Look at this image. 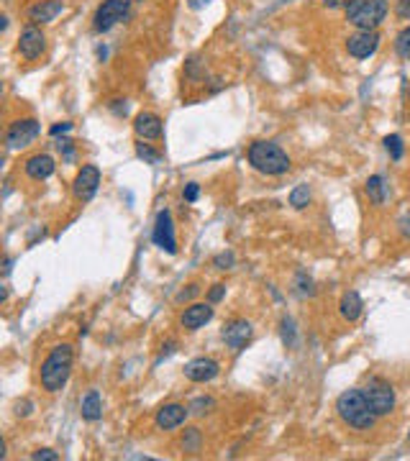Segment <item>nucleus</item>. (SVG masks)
<instances>
[{"mask_svg": "<svg viewBox=\"0 0 410 461\" xmlns=\"http://www.w3.org/2000/svg\"><path fill=\"white\" fill-rule=\"evenodd\" d=\"M385 149H387V154H390L395 161L403 159L405 147H403V139H400L397 134H392V136H387V139H385Z\"/></svg>", "mask_w": 410, "mask_h": 461, "instance_id": "obj_24", "label": "nucleus"}, {"mask_svg": "<svg viewBox=\"0 0 410 461\" xmlns=\"http://www.w3.org/2000/svg\"><path fill=\"white\" fill-rule=\"evenodd\" d=\"M57 147H59V152H64V159H67V161H72V159H74V149H72V141L62 139L59 144H57Z\"/></svg>", "mask_w": 410, "mask_h": 461, "instance_id": "obj_31", "label": "nucleus"}, {"mask_svg": "<svg viewBox=\"0 0 410 461\" xmlns=\"http://www.w3.org/2000/svg\"><path fill=\"white\" fill-rule=\"evenodd\" d=\"M249 164L256 172L269 174V177L290 172V156L275 141H254L249 147Z\"/></svg>", "mask_w": 410, "mask_h": 461, "instance_id": "obj_3", "label": "nucleus"}, {"mask_svg": "<svg viewBox=\"0 0 410 461\" xmlns=\"http://www.w3.org/2000/svg\"><path fill=\"white\" fill-rule=\"evenodd\" d=\"M152 239H154V244L161 249V251H167V254H175V251H177L175 223H172V215H169V210H159Z\"/></svg>", "mask_w": 410, "mask_h": 461, "instance_id": "obj_10", "label": "nucleus"}, {"mask_svg": "<svg viewBox=\"0 0 410 461\" xmlns=\"http://www.w3.org/2000/svg\"><path fill=\"white\" fill-rule=\"evenodd\" d=\"M367 402H370V408L375 410L377 418H382V415H390L395 410V389L382 380H370L367 382V387L362 389Z\"/></svg>", "mask_w": 410, "mask_h": 461, "instance_id": "obj_6", "label": "nucleus"}, {"mask_svg": "<svg viewBox=\"0 0 410 461\" xmlns=\"http://www.w3.org/2000/svg\"><path fill=\"white\" fill-rule=\"evenodd\" d=\"M362 297H359V292H346L341 297V302H338V310H341V318H346L349 323H354L362 315Z\"/></svg>", "mask_w": 410, "mask_h": 461, "instance_id": "obj_20", "label": "nucleus"}, {"mask_svg": "<svg viewBox=\"0 0 410 461\" xmlns=\"http://www.w3.org/2000/svg\"><path fill=\"white\" fill-rule=\"evenodd\" d=\"M69 375H72V346L69 343H62V346H54L52 354L44 359L41 364V387L47 392H59L67 385Z\"/></svg>", "mask_w": 410, "mask_h": 461, "instance_id": "obj_1", "label": "nucleus"}, {"mask_svg": "<svg viewBox=\"0 0 410 461\" xmlns=\"http://www.w3.org/2000/svg\"><path fill=\"white\" fill-rule=\"evenodd\" d=\"M208 3L210 0H188V6L193 8V11H200V8H205Z\"/></svg>", "mask_w": 410, "mask_h": 461, "instance_id": "obj_39", "label": "nucleus"}, {"mask_svg": "<svg viewBox=\"0 0 410 461\" xmlns=\"http://www.w3.org/2000/svg\"><path fill=\"white\" fill-rule=\"evenodd\" d=\"M182 451H190V454L200 451V431H198V428H190V431H185V438H182Z\"/></svg>", "mask_w": 410, "mask_h": 461, "instance_id": "obj_25", "label": "nucleus"}, {"mask_svg": "<svg viewBox=\"0 0 410 461\" xmlns=\"http://www.w3.org/2000/svg\"><path fill=\"white\" fill-rule=\"evenodd\" d=\"M128 13H131V0H103L101 8L95 11L93 28L98 34H106L113 26H118L121 21H126Z\"/></svg>", "mask_w": 410, "mask_h": 461, "instance_id": "obj_5", "label": "nucleus"}, {"mask_svg": "<svg viewBox=\"0 0 410 461\" xmlns=\"http://www.w3.org/2000/svg\"><path fill=\"white\" fill-rule=\"evenodd\" d=\"M367 195H370V200L375 203V205H382L385 203V180L380 174H375V177L367 180Z\"/></svg>", "mask_w": 410, "mask_h": 461, "instance_id": "obj_21", "label": "nucleus"}, {"mask_svg": "<svg viewBox=\"0 0 410 461\" xmlns=\"http://www.w3.org/2000/svg\"><path fill=\"white\" fill-rule=\"evenodd\" d=\"M387 16V0H351L346 6V21L359 31H375Z\"/></svg>", "mask_w": 410, "mask_h": 461, "instance_id": "obj_4", "label": "nucleus"}, {"mask_svg": "<svg viewBox=\"0 0 410 461\" xmlns=\"http://www.w3.org/2000/svg\"><path fill=\"white\" fill-rule=\"evenodd\" d=\"M36 136H39V120L21 118V120H16V123H11V128H8L6 147L11 149V152H18V149L28 147Z\"/></svg>", "mask_w": 410, "mask_h": 461, "instance_id": "obj_7", "label": "nucleus"}, {"mask_svg": "<svg viewBox=\"0 0 410 461\" xmlns=\"http://www.w3.org/2000/svg\"><path fill=\"white\" fill-rule=\"evenodd\" d=\"M351 0H323V6L326 8H341V6H349Z\"/></svg>", "mask_w": 410, "mask_h": 461, "instance_id": "obj_37", "label": "nucleus"}, {"mask_svg": "<svg viewBox=\"0 0 410 461\" xmlns=\"http://www.w3.org/2000/svg\"><path fill=\"white\" fill-rule=\"evenodd\" d=\"M188 415H190V408H185V405H177V402L164 405V408L156 413V428H159V431H175V428H180L182 423H185Z\"/></svg>", "mask_w": 410, "mask_h": 461, "instance_id": "obj_16", "label": "nucleus"}, {"mask_svg": "<svg viewBox=\"0 0 410 461\" xmlns=\"http://www.w3.org/2000/svg\"><path fill=\"white\" fill-rule=\"evenodd\" d=\"M31 459H34V461H57V459H59V454H57V451H52V448H39V451H34V454H31Z\"/></svg>", "mask_w": 410, "mask_h": 461, "instance_id": "obj_29", "label": "nucleus"}, {"mask_svg": "<svg viewBox=\"0 0 410 461\" xmlns=\"http://www.w3.org/2000/svg\"><path fill=\"white\" fill-rule=\"evenodd\" d=\"M283 336H285V343H287V338H290V346H292V336H295V331H292V321H287V318H285L283 321Z\"/></svg>", "mask_w": 410, "mask_h": 461, "instance_id": "obj_34", "label": "nucleus"}, {"mask_svg": "<svg viewBox=\"0 0 410 461\" xmlns=\"http://www.w3.org/2000/svg\"><path fill=\"white\" fill-rule=\"evenodd\" d=\"M397 16L403 21H410V0H397Z\"/></svg>", "mask_w": 410, "mask_h": 461, "instance_id": "obj_32", "label": "nucleus"}, {"mask_svg": "<svg viewBox=\"0 0 410 461\" xmlns=\"http://www.w3.org/2000/svg\"><path fill=\"white\" fill-rule=\"evenodd\" d=\"M213 318V307L208 305V302H195V305H190L185 313H182L180 323L182 328H188V331H198V328H203L205 323Z\"/></svg>", "mask_w": 410, "mask_h": 461, "instance_id": "obj_17", "label": "nucleus"}, {"mask_svg": "<svg viewBox=\"0 0 410 461\" xmlns=\"http://www.w3.org/2000/svg\"><path fill=\"white\" fill-rule=\"evenodd\" d=\"M234 261H236L234 254H231V251H226V254H218V256H215L213 264H215L218 269H231V267H234Z\"/></svg>", "mask_w": 410, "mask_h": 461, "instance_id": "obj_30", "label": "nucleus"}, {"mask_svg": "<svg viewBox=\"0 0 410 461\" xmlns=\"http://www.w3.org/2000/svg\"><path fill=\"white\" fill-rule=\"evenodd\" d=\"M54 169H57V164H54V159L49 154H34L31 159H26V174L36 182L49 180L54 174Z\"/></svg>", "mask_w": 410, "mask_h": 461, "instance_id": "obj_18", "label": "nucleus"}, {"mask_svg": "<svg viewBox=\"0 0 410 461\" xmlns=\"http://www.w3.org/2000/svg\"><path fill=\"white\" fill-rule=\"evenodd\" d=\"M195 292H198V288H195V285H193V288H190L188 292H182V295H180V300H185V297H193V295H195Z\"/></svg>", "mask_w": 410, "mask_h": 461, "instance_id": "obj_40", "label": "nucleus"}, {"mask_svg": "<svg viewBox=\"0 0 410 461\" xmlns=\"http://www.w3.org/2000/svg\"><path fill=\"white\" fill-rule=\"evenodd\" d=\"M136 154H139V159H144L147 164H159L161 161V154L154 152V149L149 147V144H144V141L136 144Z\"/></svg>", "mask_w": 410, "mask_h": 461, "instance_id": "obj_26", "label": "nucleus"}, {"mask_svg": "<svg viewBox=\"0 0 410 461\" xmlns=\"http://www.w3.org/2000/svg\"><path fill=\"white\" fill-rule=\"evenodd\" d=\"M308 203H310V188H308V185H297V188L290 193V205L297 207V210H303Z\"/></svg>", "mask_w": 410, "mask_h": 461, "instance_id": "obj_23", "label": "nucleus"}, {"mask_svg": "<svg viewBox=\"0 0 410 461\" xmlns=\"http://www.w3.org/2000/svg\"><path fill=\"white\" fill-rule=\"evenodd\" d=\"M218 372H221V364L215 359H205V356L193 359L188 367H185V377H188L190 382H210L218 377Z\"/></svg>", "mask_w": 410, "mask_h": 461, "instance_id": "obj_13", "label": "nucleus"}, {"mask_svg": "<svg viewBox=\"0 0 410 461\" xmlns=\"http://www.w3.org/2000/svg\"><path fill=\"white\" fill-rule=\"evenodd\" d=\"M44 49H47V36H44V31H41L36 23H28V26L21 31L18 54L23 57V59L34 62L44 54Z\"/></svg>", "mask_w": 410, "mask_h": 461, "instance_id": "obj_8", "label": "nucleus"}, {"mask_svg": "<svg viewBox=\"0 0 410 461\" xmlns=\"http://www.w3.org/2000/svg\"><path fill=\"white\" fill-rule=\"evenodd\" d=\"M31 408H34V405H31L28 400H23V402H18V405H16V413L26 418V415H31Z\"/></svg>", "mask_w": 410, "mask_h": 461, "instance_id": "obj_36", "label": "nucleus"}, {"mask_svg": "<svg viewBox=\"0 0 410 461\" xmlns=\"http://www.w3.org/2000/svg\"><path fill=\"white\" fill-rule=\"evenodd\" d=\"M336 410H338V418L346 426L357 428V431H370L377 421L375 410L370 408V402H367L362 389H346V392L338 394Z\"/></svg>", "mask_w": 410, "mask_h": 461, "instance_id": "obj_2", "label": "nucleus"}, {"mask_svg": "<svg viewBox=\"0 0 410 461\" xmlns=\"http://www.w3.org/2000/svg\"><path fill=\"white\" fill-rule=\"evenodd\" d=\"M98 185H101V169L95 167V164H85V167L77 172V177H74L72 193L80 203H88V200H93L95 193H98Z\"/></svg>", "mask_w": 410, "mask_h": 461, "instance_id": "obj_9", "label": "nucleus"}, {"mask_svg": "<svg viewBox=\"0 0 410 461\" xmlns=\"http://www.w3.org/2000/svg\"><path fill=\"white\" fill-rule=\"evenodd\" d=\"M64 11V3L62 0H36L34 6L28 8V21L31 23H52L57 16Z\"/></svg>", "mask_w": 410, "mask_h": 461, "instance_id": "obj_15", "label": "nucleus"}, {"mask_svg": "<svg viewBox=\"0 0 410 461\" xmlns=\"http://www.w3.org/2000/svg\"><path fill=\"white\" fill-rule=\"evenodd\" d=\"M67 131H72V123H67V120H64V123H57V126H52V131H49V134L59 136V134H67Z\"/></svg>", "mask_w": 410, "mask_h": 461, "instance_id": "obj_33", "label": "nucleus"}, {"mask_svg": "<svg viewBox=\"0 0 410 461\" xmlns=\"http://www.w3.org/2000/svg\"><path fill=\"white\" fill-rule=\"evenodd\" d=\"M395 52L400 59L410 62V26H405L403 31L395 36Z\"/></svg>", "mask_w": 410, "mask_h": 461, "instance_id": "obj_22", "label": "nucleus"}, {"mask_svg": "<svg viewBox=\"0 0 410 461\" xmlns=\"http://www.w3.org/2000/svg\"><path fill=\"white\" fill-rule=\"evenodd\" d=\"M210 408H213V400H210V397H198V400L190 405V413H193V415H203V413H208Z\"/></svg>", "mask_w": 410, "mask_h": 461, "instance_id": "obj_27", "label": "nucleus"}, {"mask_svg": "<svg viewBox=\"0 0 410 461\" xmlns=\"http://www.w3.org/2000/svg\"><path fill=\"white\" fill-rule=\"evenodd\" d=\"M223 295H226V288H223V285H215V288L210 290L208 300H210V302H218V300L223 297Z\"/></svg>", "mask_w": 410, "mask_h": 461, "instance_id": "obj_35", "label": "nucleus"}, {"mask_svg": "<svg viewBox=\"0 0 410 461\" xmlns=\"http://www.w3.org/2000/svg\"><path fill=\"white\" fill-rule=\"evenodd\" d=\"M134 131L139 139L156 141L164 134V123H161V118L156 113H139L134 118Z\"/></svg>", "mask_w": 410, "mask_h": 461, "instance_id": "obj_12", "label": "nucleus"}, {"mask_svg": "<svg viewBox=\"0 0 410 461\" xmlns=\"http://www.w3.org/2000/svg\"><path fill=\"white\" fill-rule=\"evenodd\" d=\"M408 95H410V90H408Z\"/></svg>", "mask_w": 410, "mask_h": 461, "instance_id": "obj_41", "label": "nucleus"}, {"mask_svg": "<svg viewBox=\"0 0 410 461\" xmlns=\"http://www.w3.org/2000/svg\"><path fill=\"white\" fill-rule=\"evenodd\" d=\"M377 47H380V34L377 31H357L354 36L346 39V52L354 59H367L377 52Z\"/></svg>", "mask_w": 410, "mask_h": 461, "instance_id": "obj_11", "label": "nucleus"}, {"mask_svg": "<svg viewBox=\"0 0 410 461\" xmlns=\"http://www.w3.org/2000/svg\"><path fill=\"white\" fill-rule=\"evenodd\" d=\"M182 198L188 203H195L198 198H200V185L198 182H190V185H185V190H182Z\"/></svg>", "mask_w": 410, "mask_h": 461, "instance_id": "obj_28", "label": "nucleus"}, {"mask_svg": "<svg viewBox=\"0 0 410 461\" xmlns=\"http://www.w3.org/2000/svg\"><path fill=\"white\" fill-rule=\"evenodd\" d=\"M80 413L85 421H101L103 418V402H101V394L98 389H90L85 397L80 400Z\"/></svg>", "mask_w": 410, "mask_h": 461, "instance_id": "obj_19", "label": "nucleus"}, {"mask_svg": "<svg viewBox=\"0 0 410 461\" xmlns=\"http://www.w3.org/2000/svg\"><path fill=\"white\" fill-rule=\"evenodd\" d=\"M400 231H403V236H408V239H410V213L405 215L403 221H400Z\"/></svg>", "mask_w": 410, "mask_h": 461, "instance_id": "obj_38", "label": "nucleus"}, {"mask_svg": "<svg viewBox=\"0 0 410 461\" xmlns=\"http://www.w3.org/2000/svg\"><path fill=\"white\" fill-rule=\"evenodd\" d=\"M223 341L234 351H241L251 341V323L249 321H231L223 328Z\"/></svg>", "mask_w": 410, "mask_h": 461, "instance_id": "obj_14", "label": "nucleus"}]
</instances>
